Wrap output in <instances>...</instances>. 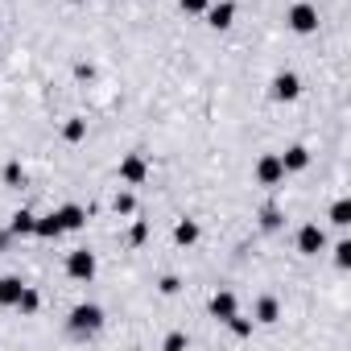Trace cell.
<instances>
[{
  "instance_id": "1",
  "label": "cell",
  "mask_w": 351,
  "mask_h": 351,
  "mask_svg": "<svg viewBox=\"0 0 351 351\" xmlns=\"http://www.w3.org/2000/svg\"><path fill=\"white\" fill-rule=\"evenodd\" d=\"M99 326H104V310H99V306L83 302V306L71 310V330H75V335H95Z\"/></svg>"
},
{
  "instance_id": "2",
  "label": "cell",
  "mask_w": 351,
  "mask_h": 351,
  "mask_svg": "<svg viewBox=\"0 0 351 351\" xmlns=\"http://www.w3.org/2000/svg\"><path fill=\"white\" fill-rule=\"evenodd\" d=\"M269 95H273L277 104H293V99L302 95V79H298L293 71H281V75H273V83H269Z\"/></svg>"
},
{
  "instance_id": "3",
  "label": "cell",
  "mask_w": 351,
  "mask_h": 351,
  "mask_svg": "<svg viewBox=\"0 0 351 351\" xmlns=\"http://www.w3.org/2000/svg\"><path fill=\"white\" fill-rule=\"evenodd\" d=\"M66 273H71L75 281H91V277H95V252H91V248H75V252L66 256Z\"/></svg>"
},
{
  "instance_id": "4",
  "label": "cell",
  "mask_w": 351,
  "mask_h": 351,
  "mask_svg": "<svg viewBox=\"0 0 351 351\" xmlns=\"http://www.w3.org/2000/svg\"><path fill=\"white\" fill-rule=\"evenodd\" d=\"M285 178V165H281V153H265L261 161H256V182L261 186H277Z\"/></svg>"
},
{
  "instance_id": "5",
  "label": "cell",
  "mask_w": 351,
  "mask_h": 351,
  "mask_svg": "<svg viewBox=\"0 0 351 351\" xmlns=\"http://www.w3.org/2000/svg\"><path fill=\"white\" fill-rule=\"evenodd\" d=\"M149 178V161L141 157V153H128L124 161H120V182H128V186H141Z\"/></svg>"
},
{
  "instance_id": "6",
  "label": "cell",
  "mask_w": 351,
  "mask_h": 351,
  "mask_svg": "<svg viewBox=\"0 0 351 351\" xmlns=\"http://www.w3.org/2000/svg\"><path fill=\"white\" fill-rule=\"evenodd\" d=\"M285 21H289L293 34H314V29H318V9H314V5H293Z\"/></svg>"
},
{
  "instance_id": "7",
  "label": "cell",
  "mask_w": 351,
  "mask_h": 351,
  "mask_svg": "<svg viewBox=\"0 0 351 351\" xmlns=\"http://www.w3.org/2000/svg\"><path fill=\"white\" fill-rule=\"evenodd\" d=\"M322 248H326V232H322L318 223H306V228L298 232V252H302V256H318Z\"/></svg>"
},
{
  "instance_id": "8",
  "label": "cell",
  "mask_w": 351,
  "mask_h": 351,
  "mask_svg": "<svg viewBox=\"0 0 351 351\" xmlns=\"http://www.w3.org/2000/svg\"><path fill=\"white\" fill-rule=\"evenodd\" d=\"M232 21H236V5H232V0L207 5V25H211V29H232Z\"/></svg>"
},
{
  "instance_id": "9",
  "label": "cell",
  "mask_w": 351,
  "mask_h": 351,
  "mask_svg": "<svg viewBox=\"0 0 351 351\" xmlns=\"http://www.w3.org/2000/svg\"><path fill=\"white\" fill-rule=\"evenodd\" d=\"M54 219H58V228H62V232H79V228L87 223V211H83L79 203H66V207H58V211H54Z\"/></svg>"
},
{
  "instance_id": "10",
  "label": "cell",
  "mask_w": 351,
  "mask_h": 351,
  "mask_svg": "<svg viewBox=\"0 0 351 351\" xmlns=\"http://www.w3.org/2000/svg\"><path fill=\"white\" fill-rule=\"evenodd\" d=\"M281 165H285V173H302V169L310 165V149H306V145H289V149L281 153Z\"/></svg>"
},
{
  "instance_id": "11",
  "label": "cell",
  "mask_w": 351,
  "mask_h": 351,
  "mask_svg": "<svg viewBox=\"0 0 351 351\" xmlns=\"http://www.w3.org/2000/svg\"><path fill=\"white\" fill-rule=\"evenodd\" d=\"M211 314H215L219 322H228L232 314H240V302H236V293H228V289H223V293H215V298H211Z\"/></svg>"
},
{
  "instance_id": "12",
  "label": "cell",
  "mask_w": 351,
  "mask_h": 351,
  "mask_svg": "<svg viewBox=\"0 0 351 351\" xmlns=\"http://www.w3.org/2000/svg\"><path fill=\"white\" fill-rule=\"evenodd\" d=\"M173 244H182V248L199 244V223L195 219H178V228H173Z\"/></svg>"
},
{
  "instance_id": "13",
  "label": "cell",
  "mask_w": 351,
  "mask_h": 351,
  "mask_svg": "<svg viewBox=\"0 0 351 351\" xmlns=\"http://www.w3.org/2000/svg\"><path fill=\"white\" fill-rule=\"evenodd\" d=\"M34 228H38V215H34V211H25V207H21V211L13 215V223H9V232H13V236H34Z\"/></svg>"
},
{
  "instance_id": "14",
  "label": "cell",
  "mask_w": 351,
  "mask_h": 351,
  "mask_svg": "<svg viewBox=\"0 0 351 351\" xmlns=\"http://www.w3.org/2000/svg\"><path fill=\"white\" fill-rule=\"evenodd\" d=\"M21 281L17 277H0V306H17V298H21Z\"/></svg>"
},
{
  "instance_id": "15",
  "label": "cell",
  "mask_w": 351,
  "mask_h": 351,
  "mask_svg": "<svg viewBox=\"0 0 351 351\" xmlns=\"http://www.w3.org/2000/svg\"><path fill=\"white\" fill-rule=\"evenodd\" d=\"M34 236H42V240H58V236H62V228H58V219H54V211L38 219V228H34Z\"/></svg>"
},
{
  "instance_id": "16",
  "label": "cell",
  "mask_w": 351,
  "mask_h": 351,
  "mask_svg": "<svg viewBox=\"0 0 351 351\" xmlns=\"http://www.w3.org/2000/svg\"><path fill=\"white\" fill-rule=\"evenodd\" d=\"M277 314H281V310H277V302H273V298H261V302H256V322L273 326V322H277Z\"/></svg>"
},
{
  "instance_id": "17",
  "label": "cell",
  "mask_w": 351,
  "mask_h": 351,
  "mask_svg": "<svg viewBox=\"0 0 351 351\" xmlns=\"http://www.w3.org/2000/svg\"><path fill=\"white\" fill-rule=\"evenodd\" d=\"M62 136H66L71 145H75V141H83V136H87V120H79V116H71V120L62 124Z\"/></svg>"
},
{
  "instance_id": "18",
  "label": "cell",
  "mask_w": 351,
  "mask_h": 351,
  "mask_svg": "<svg viewBox=\"0 0 351 351\" xmlns=\"http://www.w3.org/2000/svg\"><path fill=\"white\" fill-rule=\"evenodd\" d=\"M38 306H42L38 289H29V285H25V289H21V298H17V310H21V314H38Z\"/></svg>"
},
{
  "instance_id": "19",
  "label": "cell",
  "mask_w": 351,
  "mask_h": 351,
  "mask_svg": "<svg viewBox=\"0 0 351 351\" xmlns=\"http://www.w3.org/2000/svg\"><path fill=\"white\" fill-rule=\"evenodd\" d=\"M330 223H335V228H347V223H351V203H347V199H339V203L330 207Z\"/></svg>"
},
{
  "instance_id": "20",
  "label": "cell",
  "mask_w": 351,
  "mask_h": 351,
  "mask_svg": "<svg viewBox=\"0 0 351 351\" xmlns=\"http://www.w3.org/2000/svg\"><path fill=\"white\" fill-rule=\"evenodd\" d=\"M21 182H25L21 161H9V165H5V186H21Z\"/></svg>"
},
{
  "instance_id": "21",
  "label": "cell",
  "mask_w": 351,
  "mask_h": 351,
  "mask_svg": "<svg viewBox=\"0 0 351 351\" xmlns=\"http://www.w3.org/2000/svg\"><path fill=\"white\" fill-rule=\"evenodd\" d=\"M261 228H265V232H277V228H281V211H277V207H265V211H261Z\"/></svg>"
},
{
  "instance_id": "22",
  "label": "cell",
  "mask_w": 351,
  "mask_h": 351,
  "mask_svg": "<svg viewBox=\"0 0 351 351\" xmlns=\"http://www.w3.org/2000/svg\"><path fill=\"white\" fill-rule=\"evenodd\" d=\"M335 265H339V269H351V240L335 244Z\"/></svg>"
},
{
  "instance_id": "23",
  "label": "cell",
  "mask_w": 351,
  "mask_h": 351,
  "mask_svg": "<svg viewBox=\"0 0 351 351\" xmlns=\"http://www.w3.org/2000/svg\"><path fill=\"white\" fill-rule=\"evenodd\" d=\"M112 207H116V215H132V211H136V199H132V195H116Z\"/></svg>"
},
{
  "instance_id": "24",
  "label": "cell",
  "mask_w": 351,
  "mask_h": 351,
  "mask_svg": "<svg viewBox=\"0 0 351 351\" xmlns=\"http://www.w3.org/2000/svg\"><path fill=\"white\" fill-rule=\"evenodd\" d=\"M228 326H232L240 339H248V335H252V322H248V318H240V314H232V318H228Z\"/></svg>"
},
{
  "instance_id": "25",
  "label": "cell",
  "mask_w": 351,
  "mask_h": 351,
  "mask_svg": "<svg viewBox=\"0 0 351 351\" xmlns=\"http://www.w3.org/2000/svg\"><path fill=\"white\" fill-rule=\"evenodd\" d=\"M145 236H149V223H132V236H128V240H132V244H145Z\"/></svg>"
},
{
  "instance_id": "26",
  "label": "cell",
  "mask_w": 351,
  "mask_h": 351,
  "mask_svg": "<svg viewBox=\"0 0 351 351\" xmlns=\"http://www.w3.org/2000/svg\"><path fill=\"white\" fill-rule=\"evenodd\" d=\"M186 13H207V0H182Z\"/></svg>"
},
{
  "instance_id": "27",
  "label": "cell",
  "mask_w": 351,
  "mask_h": 351,
  "mask_svg": "<svg viewBox=\"0 0 351 351\" xmlns=\"http://www.w3.org/2000/svg\"><path fill=\"white\" fill-rule=\"evenodd\" d=\"M178 347H186V335H169L165 339V351H178Z\"/></svg>"
},
{
  "instance_id": "28",
  "label": "cell",
  "mask_w": 351,
  "mask_h": 351,
  "mask_svg": "<svg viewBox=\"0 0 351 351\" xmlns=\"http://www.w3.org/2000/svg\"><path fill=\"white\" fill-rule=\"evenodd\" d=\"M161 293H178V277H161Z\"/></svg>"
},
{
  "instance_id": "29",
  "label": "cell",
  "mask_w": 351,
  "mask_h": 351,
  "mask_svg": "<svg viewBox=\"0 0 351 351\" xmlns=\"http://www.w3.org/2000/svg\"><path fill=\"white\" fill-rule=\"evenodd\" d=\"M75 5H83V0H75Z\"/></svg>"
}]
</instances>
